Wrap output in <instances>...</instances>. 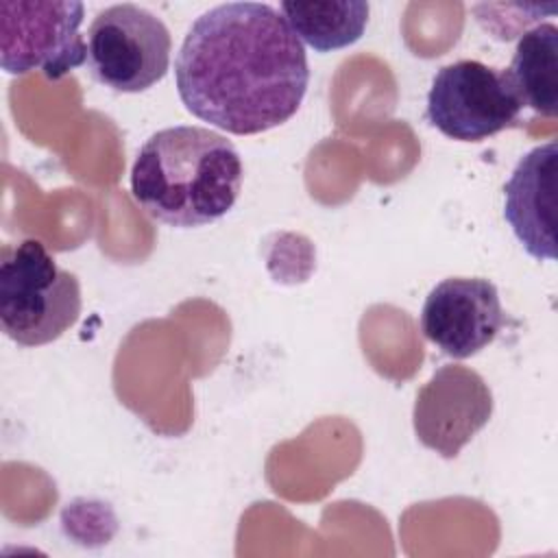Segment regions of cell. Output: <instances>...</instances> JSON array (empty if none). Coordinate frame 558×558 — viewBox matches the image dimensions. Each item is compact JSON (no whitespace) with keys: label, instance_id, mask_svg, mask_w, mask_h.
<instances>
[{"label":"cell","instance_id":"cell-2","mask_svg":"<svg viewBox=\"0 0 558 558\" xmlns=\"http://www.w3.org/2000/svg\"><path fill=\"white\" fill-rule=\"evenodd\" d=\"M242 190V159L220 133L179 124L153 133L131 168V194L157 222L177 229L222 218Z\"/></svg>","mask_w":558,"mask_h":558},{"label":"cell","instance_id":"cell-4","mask_svg":"<svg viewBox=\"0 0 558 558\" xmlns=\"http://www.w3.org/2000/svg\"><path fill=\"white\" fill-rule=\"evenodd\" d=\"M170 50L166 24L153 11L131 2L98 11L87 31L92 76L122 94H140L157 85L168 72Z\"/></svg>","mask_w":558,"mask_h":558},{"label":"cell","instance_id":"cell-8","mask_svg":"<svg viewBox=\"0 0 558 558\" xmlns=\"http://www.w3.org/2000/svg\"><path fill=\"white\" fill-rule=\"evenodd\" d=\"M504 320L499 292L484 277L442 279L429 290L421 310L425 338L453 360H466L486 349Z\"/></svg>","mask_w":558,"mask_h":558},{"label":"cell","instance_id":"cell-6","mask_svg":"<svg viewBox=\"0 0 558 558\" xmlns=\"http://www.w3.org/2000/svg\"><path fill=\"white\" fill-rule=\"evenodd\" d=\"M523 107L510 72L475 59L442 65L427 92V120L458 142H482L514 126Z\"/></svg>","mask_w":558,"mask_h":558},{"label":"cell","instance_id":"cell-3","mask_svg":"<svg viewBox=\"0 0 558 558\" xmlns=\"http://www.w3.org/2000/svg\"><path fill=\"white\" fill-rule=\"evenodd\" d=\"M81 286L61 268L46 246L26 238L2 248L0 327L22 347L57 340L81 316Z\"/></svg>","mask_w":558,"mask_h":558},{"label":"cell","instance_id":"cell-5","mask_svg":"<svg viewBox=\"0 0 558 558\" xmlns=\"http://www.w3.org/2000/svg\"><path fill=\"white\" fill-rule=\"evenodd\" d=\"M85 7L74 0H2L0 63L7 74L39 72L59 81L87 61Z\"/></svg>","mask_w":558,"mask_h":558},{"label":"cell","instance_id":"cell-7","mask_svg":"<svg viewBox=\"0 0 558 558\" xmlns=\"http://www.w3.org/2000/svg\"><path fill=\"white\" fill-rule=\"evenodd\" d=\"M493 392L469 366L445 364L416 392L412 425L418 442L451 460L490 421Z\"/></svg>","mask_w":558,"mask_h":558},{"label":"cell","instance_id":"cell-10","mask_svg":"<svg viewBox=\"0 0 558 558\" xmlns=\"http://www.w3.org/2000/svg\"><path fill=\"white\" fill-rule=\"evenodd\" d=\"M508 72L523 105L554 118L558 111V26L543 22L525 31Z\"/></svg>","mask_w":558,"mask_h":558},{"label":"cell","instance_id":"cell-9","mask_svg":"<svg viewBox=\"0 0 558 558\" xmlns=\"http://www.w3.org/2000/svg\"><path fill=\"white\" fill-rule=\"evenodd\" d=\"M556 142L525 153L504 185V218L534 259H556Z\"/></svg>","mask_w":558,"mask_h":558},{"label":"cell","instance_id":"cell-1","mask_svg":"<svg viewBox=\"0 0 558 558\" xmlns=\"http://www.w3.org/2000/svg\"><path fill=\"white\" fill-rule=\"evenodd\" d=\"M174 81L192 116L233 135H255L299 111L310 65L277 9L225 2L192 22L174 59Z\"/></svg>","mask_w":558,"mask_h":558},{"label":"cell","instance_id":"cell-11","mask_svg":"<svg viewBox=\"0 0 558 558\" xmlns=\"http://www.w3.org/2000/svg\"><path fill=\"white\" fill-rule=\"evenodd\" d=\"M279 13L292 33L316 52H329L355 44L368 24V2H281Z\"/></svg>","mask_w":558,"mask_h":558}]
</instances>
